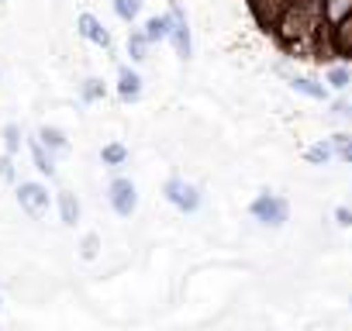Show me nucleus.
Returning <instances> with one entry per match:
<instances>
[{
  "label": "nucleus",
  "instance_id": "nucleus-1",
  "mask_svg": "<svg viewBox=\"0 0 352 331\" xmlns=\"http://www.w3.org/2000/svg\"><path fill=\"white\" fill-rule=\"evenodd\" d=\"M287 214H290L287 201L270 197V194H263V197L252 204V218H259L263 225H283V221H287Z\"/></svg>",
  "mask_w": 352,
  "mask_h": 331
},
{
  "label": "nucleus",
  "instance_id": "nucleus-2",
  "mask_svg": "<svg viewBox=\"0 0 352 331\" xmlns=\"http://www.w3.org/2000/svg\"><path fill=\"white\" fill-rule=\"evenodd\" d=\"M166 201L176 204L180 211H197L201 207V190L190 187V183H184V180H169L166 183Z\"/></svg>",
  "mask_w": 352,
  "mask_h": 331
},
{
  "label": "nucleus",
  "instance_id": "nucleus-3",
  "mask_svg": "<svg viewBox=\"0 0 352 331\" xmlns=\"http://www.w3.org/2000/svg\"><path fill=\"white\" fill-rule=\"evenodd\" d=\"M18 204L32 214V218H42L49 211V190L38 187V183H21L18 187Z\"/></svg>",
  "mask_w": 352,
  "mask_h": 331
},
{
  "label": "nucleus",
  "instance_id": "nucleus-4",
  "mask_svg": "<svg viewBox=\"0 0 352 331\" xmlns=\"http://www.w3.org/2000/svg\"><path fill=\"white\" fill-rule=\"evenodd\" d=\"M135 204H138L135 183H131V180H114V183H111V207H114L121 218H128V214L135 211Z\"/></svg>",
  "mask_w": 352,
  "mask_h": 331
},
{
  "label": "nucleus",
  "instance_id": "nucleus-5",
  "mask_svg": "<svg viewBox=\"0 0 352 331\" xmlns=\"http://www.w3.org/2000/svg\"><path fill=\"white\" fill-rule=\"evenodd\" d=\"M169 35H173V42H176V52H180V59H190V28H187V18H184V11L173 4V11H169Z\"/></svg>",
  "mask_w": 352,
  "mask_h": 331
},
{
  "label": "nucleus",
  "instance_id": "nucleus-6",
  "mask_svg": "<svg viewBox=\"0 0 352 331\" xmlns=\"http://www.w3.org/2000/svg\"><path fill=\"white\" fill-rule=\"evenodd\" d=\"M80 35L90 38V42H97V45H104V49L111 45V35L104 32V25H100L94 14H80Z\"/></svg>",
  "mask_w": 352,
  "mask_h": 331
},
{
  "label": "nucleus",
  "instance_id": "nucleus-7",
  "mask_svg": "<svg viewBox=\"0 0 352 331\" xmlns=\"http://www.w3.org/2000/svg\"><path fill=\"white\" fill-rule=\"evenodd\" d=\"M59 214H63V225H76L80 221V201L73 194H59Z\"/></svg>",
  "mask_w": 352,
  "mask_h": 331
},
{
  "label": "nucleus",
  "instance_id": "nucleus-8",
  "mask_svg": "<svg viewBox=\"0 0 352 331\" xmlns=\"http://www.w3.org/2000/svg\"><path fill=\"white\" fill-rule=\"evenodd\" d=\"M118 90H121L124 100H135V97L142 93V80H138L131 69H121V83H118Z\"/></svg>",
  "mask_w": 352,
  "mask_h": 331
},
{
  "label": "nucleus",
  "instance_id": "nucleus-9",
  "mask_svg": "<svg viewBox=\"0 0 352 331\" xmlns=\"http://www.w3.org/2000/svg\"><path fill=\"white\" fill-rule=\"evenodd\" d=\"M324 14H328V21H342V18H349L352 14V0H324Z\"/></svg>",
  "mask_w": 352,
  "mask_h": 331
},
{
  "label": "nucleus",
  "instance_id": "nucleus-10",
  "mask_svg": "<svg viewBox=\"0 0 352 331\" xmlns=\"http://www.w3.org/2000/svg\"><path fill=\"white\" fill-rule=\"evenodd\" d=\"M42 145H49V148H56V152H66L69 148V141H66V135L59 131V128H42Z\"/></svg>",
  "mask_w": 352,
  "mask_h": 331
},
{
  "label": "nucleus",
  "instance_id": "nucleus-11",
  "mask_svg": "<svg viewBox=\"0 0 352 331\" xmlns=\"http://www.w3.org/2000/svg\"><path fill=\"white\" fill-rule=\"evenodd\" d=\"M32 155H35V166H38V170H42L45 176H52V173H56V166H52V159L45 155V145H42V141H32Z\"/></svg>",
  "mask_w": 352,
  "mask_h": 331
},
{
  "label": "nucleus",
  "instance_id": "nucleus-12",
  "mask_svg": "<svg viewBox=\"0 0 352 331\" xmlns=\"http://www.w3.org/2000/svg\"><path fill=\"white\" fill-rule=\"evenodd\" d=\"M169 35V18H152L148 25H145V38L148 42H159V38H166Z\"/></svg>",
  "mask_w": 352,
  "mask_h": 331
},
{
  "label": "nucleus",
  "instance_id": "nucleus-13",
  "mask_svg": "<svg viewBox=\"0 0 352 331\" xmlns=\"http://www.w3.org/2000/svg\"><path fill=\"white\" fill-rule=\"evenodd\" d=\"M335 42H338L342 52H352V18H342V25L335 32Z\"/></svg>",
  "mask_w": 352,
  "mask_h": 331
},
{
  "label": "nucleus",
  "instance_id": "nucleus-14",
  "mask_svg": "<svg viewBox=\"0 0 352 331\" xmlns=\"http://www.w3.org/2000/svg\"><path fill=\"white\" fill-rule=\"evenodd\" d=\"M100 159L107 162V166H121L124 159H128V152H124V145H104V152H100Z\"/></svg>",
  "mask_w": 352,
  "mask_h": 331
},
{
  "label": "nucleus",
  "instance_id": "nucleus-15",
  "mask_svg": "<svg viewBox=\"0 0 352 331\" xmlns=\"http://www.w3.org/2000/svg\"><path fill=\"white\" fill-rule=\"evenodd\" d=\"M128 52H131L135 62H142L145 52H148V38H145V35H131V38H128Z\"/></svg>",
  "mask_w": 352,
  "mask_h": 331
},
{
  "label": "nucleus",
  "instance_id": "nucleus-16",
  "mask_svg": "<svg viewBox=\"0 0 352 331\" xmlns=\"http://www.w3.org/2000/svg\"><path fill=\"white\" fill-rule=\"evenodd\" d=\"M138 8H142V0H114V11H118V18H124V21H131V18L138 14Z\"/></svg>",
  "mask_w": 352,
  "mask_h": 331
},
{
  "label": "nucleus",
  "instance_id": "nucleus-17",
  "mask_svg": "<svg viewBox=\"0 0 352 331\" xmlns=\"http://www.w3.org/2000/svg\"><path fill=\"white\" fill-rule=\"evenodd\" d=\"M349 80H352V73H349L345 66H331V69H328V83H331L335 90H342V87H349Z\"/></svg>",
  "mask_w": 352,
  "mask_h": 331
},
{
  "label": "nucleus",
  "instance_id": "nucleus-18",
  "mask_svg": "<svg viewBox=\"0 0 352 331\" xmlns=\"http://www.w3.org/2000/svg\"><path fill=\"white\" fill-rule=\"evenodd\" d=\"M294 90H300V93H311L314 100H321V97H324V87H318V83H311V80H294Z\"/></svg>",
  "mask_w": 352,
  "mask_h": 331
},
{
  "label": "nucleus",
  "instance_id": "nucleus-19",
  "mask_svg": "<svg viewBox=\"0 0 352 331\" xmlns=\"http://www.w3.org/2000/svg\"><path fill=\"white\" fill-rule=\"evenodd\" d=\"M328 155H331L328 145H314V148H307V162H324Z\"/></svg>",
  "mask_w": 352,
  "mask_h": 331
},
{
  "label": "nucleus",
  "instance_id": "nucleus-20",
  "mask_svg": "<svg viewBox=\"0 0 352 331\" xmlns=\"http://www.w3.org/2000/svg\"><path fill=\"white\" fill-rule=\"evenodd\" d=\"M97 245H100V238H97V235H87L83 245H80V249H83V259H94V255H97Z\"/></svg>",
  "mask_w": 352,
  "mask_h": 331
},
{
  "label": "nucleus",
  "instance_id": "nucleus-21",
  "mask_svg": "<svg viewBox=\"0 0 352 331\" xmlns=\"http://www.w3.org/2000/svg\"><path fill=\"white\" fill-rule=\"evenodd\" d=\"M104 93V87H100V80H87V87H83V97L87 100H97Z\"/></svg>",
  "mask_w": 352,
  "mask_h": 331
},
{
  "label": "nucleus",
  "instance_id": "nucleus-22",
  "mask_svg": "<svg viewBox=\"0 0 352 331\" xmlns=\"http://www.w3.org/2000/svg\"><path fill=\"white\" fill-rule=\"evenodd\" d=\"M4 138H8V152H18V145H21V138H18V128L11 124L8 131H4Z\"/></svg>",
  "mask_w": 352,
  "mask_h": 331
},
{
  "label": "nucleus",
  "instance_id": "nucleus-23",
  "mask_svg": "<svg viewBox=\"0 0 352 331\" xmlns=\"http://www.w3.org/2000/svg\"><path fill=\"white\" fill-rule=\"evenodd\" d=\"M0 176H4V180H11V176H14V166H11V155H8V159H0Z\"/></svg>",
  "mask_w": 352,
  "mask_h": 331
},
{
  "label": "nucleus",
  "instance_id": "nucleus-24",
  "mask_svg": "<svg viewBox=\"0 0 352 331\" xmlns=\"http://www.w3.org/2000/svg\"><path fill=\"white\" fill-rule=\"evenodd\" d=\"M335 218H338V225H352V211H349V207H338Z\"/></svg>",
  "mask_w": 352,
  "mask_h": 331
}]
</instances>
